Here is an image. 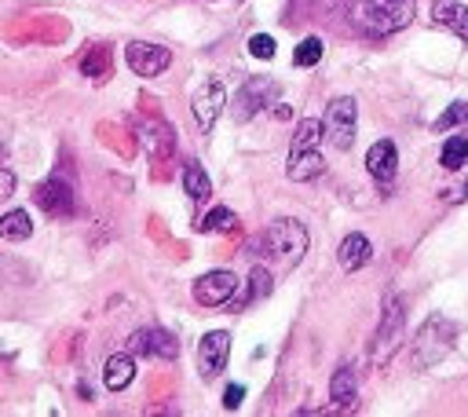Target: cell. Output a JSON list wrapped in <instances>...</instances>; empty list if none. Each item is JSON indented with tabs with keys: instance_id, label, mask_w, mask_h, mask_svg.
<instances>
[{
	"instance_id": "cell-1",
	"label": "cell",
	"mask_w": 468,
	"mask_h": 417,
	"mask_svg": "<svg viewBox=\"0 0 468 417\" xmlns=\"http://www.w3.org/2000/svg\"><path fill=\"white\" fill-rule=\"evenodd\" d=\"M351 19L370 37H388L413 23V0H355Z\"/></svg>"
},
{
	"instance_id": "cell-2",
	"label": "cell",
	"mask_w": 468,
	"mask_h": 417,
	"mask_svg": "<svg viewBox=\"0 0 468 417\" xmlns=\"http://www.w3.org/2000/svg\"><path fill=\"white\" fill-rule=\"evenodd\" d=\"M260 249L271 257V260H282V264H300L304 260V253H308V228L300 224V220H290V217H282V220H275L264 235H260Z\"/></svg>"
},
{
	"instance_id": "cell-3",
	"label": "cell",
	"mask_w": 468,
	"mask_h": 417,
	"mask_svg": "<svg viewBox=\"0 0 468 417\" xmlns=\"http://www.w3.org/2000/svg\"><path fill=\"white\" fill-rule=\"evenodd\" d=\"M453 341H457V330L446 315H428V322L421 326L417 341H413V362L417 366H439L450 351H453Z\"/></svg>"
},
{
	"instance_id": "cell-4",
	"label": "cell",
	"mask_w": 468,
	"mask_h": 417,
	"mask_svg": "<svg viewBox=\"0 0 468 417\" xmlns=\"http://www.w3.org/2000/svg\"><path fill=\"white\" fill-rule=\"evenodd\" d=\"M402 330H406V311H402V300L399 297H388L384 300V311H381V326H377V337H373V362L384 366L395 348L402 344Z\"/></svg>"
},
{
	"instance_id": "cell-5",
	"label": "cell",
	"mask_w": 468,
	"mask_h": 417,
	"mask_svg": "<svg viewBox=\"0 0 468 417\" xmlns=\"http://www.w3.org/2000/svg\"><path fill=\"white\" fill-rule=\"evenodd\" d=\"M355 125H359V107L351 96H341L326 107V117H322V128H326V139L337 147V150H351L355 143Z\"/></svg>"
},
{
	"instance_id": "cell-6",
	"label": "cell",
	"mask_w": 468,
	"mask_h": 417,
	"mask_svg": "<svg viewBox=\"0 0 468 417\" xmlns=\"http://www.w3.org/2000/svg\"><path fill=\"white\" fill-rule=\"evenodd\" d=\"M275 96H279V85H275V81H268V77H249L239 92H234V121L257 117Z\"/></svg>"
},
{
	"instance_id": "cell-7",
	"label": "cell",
	"mask_w": 468,
	"mask_h": 417,
	"mask_svg": "<svg viewBox=\"0 0 468 417\" xmlns=\"http://www.w3.org/2000/svg\"><path fill=\"white\" fill-rule=\"evenodd\" d=\"M242 290V282H239V275L234 271H209V275H201L198 282H194V300L198 304H205V308H219V304H227V300H234V293Z\"/></svg>"
},
{
	"instance_id": "cell-8",
	"label": "cell",
	"mask_w": 468,
	"mask_h": 417,
	"mask_svg": "<svg viewBox=\"0 0 468 417\" xmlns=\"http://www.w3.org/2000/svg\"><path fill=\"white\" fill-rule=\"evenodd\" d=\"M125 63H128V70H132L136 77H158V74H165V70H168L172 52H168V48H161V45L132 41V45L125 48Z\"/></svg>"
},
{
	"instance_id": "cell-9",
	"label": "cell",
	"mask_w": 468,
	"mask_h": 417,
	"mask_svg": "<svg viewBox=\"0 0 468 417\" xmlns=\"http://www.w3.org/2000/svg\"><path fill=\"white\" fill-rule=\"evenodd\" d=\"M37 205L45 208L48 217H63V220L77 213L74 187H70L66 179H59V176H52L48 183H41V187H37Z\"/></svg>"
},
{
	"instance_id": "cell-10",
	"label": "cell",
	"mask_w": 468,
	"mask_h": 417,
	"mask_svg": "<svg viewBox=\"0 0 468 417\" xmlns=\"http://www.w3.org/2000/svg\"><path fill=\"white\" fill-rule=\"evenodd\" d=\"M227 355H230V333H223V330L205 333L201 344H198V370H201V377L205 381L219 377L223 366H227Z\"/></svg>"
},
{
	"instance_id": "cell-11",
	"label": "cell",
	"mask_w": 468,
	"mask_h": 417,
	"mask_svg": "<svg viewBox=\"0 0 468 417\" xmlns=\"http://www.w3.org/2000/svg\"><path fill=\"white\" fill-rule=\"evenodd\" d=\"M194 121H198V128L201 132H212V125H216V117L223 114V107H227V92H223V85L219 81H205V88H198L194 92Z\"/></svg>"
},
{
	"instance_id": "cell-12",
	"label": "cell",
	"mask_w": 468,
	"mask_h": 417,
	"mask_svg": "<svg viewBox=\"0 0 468 417\" xmlns=\"http://www.w3.org/2000/svg\"><path fill=\"white\" fill-rule=\"evenodd\" d=\"M132 348H136L139 355H154V359H176V355H179V341H176L168 330H161V326L139 330V333L132 337Z\"/></svg>"
},
{
	"instance_id": "cell-13",
	"label": "cell",
	"mask_w": 468,
	"mask_h": 417,
	"mask_svg": "<svg viewBox=\"0 0 468 417\" xmlns=\"http://www.w3.org/2000/svg\"><path fill=\"white\" fill-rule=\"evenodd\" d=\"M395 165H399V150H395V143H392V139H377V143L370 147V154H366V168H370V176H373L381 187H388V183L395 179Z\"/></svg>"
},
{
	"instance_id": "cell-14",
	"label": "cell",
	"mask_w": 468,
	"mask_h": 417,
	"mask_svg": "<svg viewBox=\"0 0 468 417\" xmlns=\"http://www.w3.org/2000/svg\"><path fill=\"white\" fill-rule=\"evenodd\" d=\"M432 15H435V23L443 30H450L453 37H461L468 45V8L461 5V0H435Z\"/></svg>"
},
{
	"instance_id": "cell-15",
	"label": "cell",
	"mask_w": 468,
	"mask_h": 417,
	"mask_svg": "<svg viewBox=\"0 0 468 417\" xmlns=\"http://www.w3.org/2000/svg\"><path fill=\"white\" fill-rule=\"evenodd\" d=\"M326 168L322 154L319 150H290V165H286V176L293 183H308V179H319Z\"/></svg>"
},
{
	"instance_id": "cell-16",
	"label": "cell",
	"mask_w": 468,
	"mask_h": 417,
	"mask_svg": "<svg viewBox=\"0 0 468 417\" xmlns=\"http://www.w3.org/2000/svg\"><path fill=\"white\" fill-rule=\"evenodd\" d=\"M370 257H373V246H370V239H366V235H348V239L341 242V249H337V260H341V268H344V271H359V268H366V264H370Z\"/></svg>"
},
{
	"instance_id": "cell-17",
	"label": "cell",
	"mask_w": 468,
	"mask_h": 417,
	"mask_svg": "<svg viewBox=\"0 0 468 417\" xmlns=\"http://www.w3.org/2000/svg\"><path fill=\"white\" fill-rule=\"evenodd\" d=\"M330 399H333V406H341V410L355 406V399H359V377H355L351 366H341V370L333 373V381H330Z\"/></svg>"
},
{
	"instance_id": "cell-18",
	"label": "cell",
	"mask_w": 468,
	"mask_h": 417,
	"mask_svg": "<svg viewBox=\"0 0 468 417\" xmlns=\"http://www.w3.org/2000/svg\"><path fill=\"white\" fill-rule=\"evenodd\" d=\"M103 381L110 392H125L132 381H136V362L132 355H110L107 359V370H103Z\"/></svg>"
},
{
	"instance_id": "cell-19",
	"label": "cell",
	"mask_w": 468,
	"mask_h": 417,
	"mask_svg": "<svg viewBox=\"0 0 468 417\" xmlns=\"http://www.w3.org/2000/svg\"><path fill=\"white\" fill-rule=\"evenodd\" d=\"M34 235V220L26 208H12V213L0 217V239L5 242H26Z\"/></svg>"
},
{
	"instance_id": "cell-20",
	"label": "cell",
	"mask_w": 468,
	"mask_h": 417,
	"mask_svg": "<svg viewBox=\"0 0 468 417\" xmlns=\"http://www.w3.org/2000/svg\"><path fill=\"white\" fill-rule=\"evenodd\" d=\"M439 165H443L446 172H461V168L468 165V139H464V136H450V139L443 143Z\"/></svg>"
},
{
	"instance_id": "cell-21",
	"label": "cell",
	"mask_w": 468,
	"mask_h": 417,
	"mask_svg": "<svg viewBox=\"0 0 468 417\" xmlns=\"http://www.w3.org/2000/svg\"><path fill=\"white\" fill-rule=\"evenodd\" d=\"M322 136H326L322 121H319V117H304V121L297 125V136H293V150H319Z\"/></svg>"
},
{
	"instance_id": "cell-22",
	"label": "cell",
	"mask_w": 468,
	"mask_h": 417,
	"mask_svg": "<svg viewBox=\"0 0 468 417\" xmlns=\"http://www.w3.org/2000/svg\"><path fill=\"white\" fill-rule=\"evenodd\" d=\"M183 190H187V194H190L194 201L209 198L212 183H209V176H205V168H201L198 161H187V165H183Z\"/></svg>"
},
{
	"instance_id": "cell-23",
	"label": "cell",
	"mask_w": 468,
	"mask_h": 417,
	"mask_svg": "<svg viewBox=\"0 0 468 417\" xmlns=\"http://www.w3.org/2000/svg\"><path fill=\"white\" fill-rule=\"evenodd\" d=\"M234 224H239V220H234V213H230V208L216 205L212 213H205V217H201L198 231H205V235H212V231H234Z\"/></svg>"
},
{
	"instance_id": "cell-24",
	"label": "cell",
	"mask_w": 468,
	"mask_h": 417,
	"mask_svg": "<svg viewBox=\"0 0 468 417\" xmlns=\"http://www.w3.org/2000/svg\"><path fill=\"white\" fill-rule=\"evenodd\" d=\"M322 59V41L319 37H304L300 45H297V52H293V63L297 66H315Z\"/></svg>"
},
{
	"instance_id": "cell-25",
	"label": "cell",
	"mask_w": 468,
	"mask_h": 417,
	"mask_svg": "<svg viewBox=\"0 0 468 417\" xmlns=\"http://www.w3.org/2000/svg\"><path fill=\"white\" fill-rule=\"evenodd\" d=\"M268 293H271V275H268L264 268H257V271H253V279H249V293L242 297V304L260 300V297H268Z\"/></svg>"
},
{
	"instance_id": "cell-26",
	"label": "cell",
	"mask_w": 468,
	"mask_h": 417,
	"mask_svg": "<svg viewBox=\"0 0 468 417\" xmlns=\"http://www.w3.org/2000/svg\"><path fill=\"white\" fill-rule=\"evenodd\" d=\"M464 121H468V103H453V107H446V114L435 121V128L446 132V128H457V125H464Z\"/></svg>"
},
{
	"instance_id": "cell-27",
	"label": "cell",
	"mask_w": 468,
	"mask_h": 417,
	"mask_svg": "<svg viewBox=\"0 0 468 417\" xmlns=\"http://www.w3.org/2000/svg\"><path fill=\"white\" fill-rule=\"evenodd\" d=\"M249 56H257V59H275V37H268V34L249 37Z\"/></svg>"
},
{
	"instance_id": "cell-28",
	"label": "cell",
	"mask_w": 468,
	"mask_h": 417,
	"mask_svg": "<svg viewBox=\"0 0 468 417\" xmlns=\"http://www.w3.org/2000/svg\"><path fill=\"white\" fill-rule=\"evenodd\" d=\"M103 63H107V48H96V56H92V59H85L81 66H85V74H88V77H103Z\"/></svg>"
},
{
	"instance_id": "cell-29",
	"label": "cell",
	"mask_w": 468,
	"mask_h": 417,
	"mask_svg": "<svg viewBox=\"0 0 468 417\" xmlns=\"http://www.w3.org/2000/svg\"><path fill=\"white\" fill-rule=\"evenodd\" d=\"M242 399H246V388H242V384H230V388L223 392V406H227V410H239Z\"/></svg>"
},
{
	"instance_id": "cell-30",
	"label": "cell",
	"mask_w": 468,
	"mask_h": 417,
	"mask_svg": "<svg viewBox=\"0 0 468 417\" xmlns=\"http://www.w3.org/2000/svg\"><path fill=\"white\" fill-rule=\"evenodd\" d=\"M12 194H15V176H12V168L0 165V201H8Z\"/></svg>"
},
{
	"instance_id": "cell-31",
	"label": "cell",
	"mask_w": 468,
	"mask_h": 417,
	"mask_svg": "<svg viewBox=\"0 0 468 417\" xmlns=\"http://www.w3.org/2000/svg\"><path fill=\"white\" fill-rule=\"evenodd\" d=\"M0 158H5V147H0Z\"/></svg>"
}]
</instances>
